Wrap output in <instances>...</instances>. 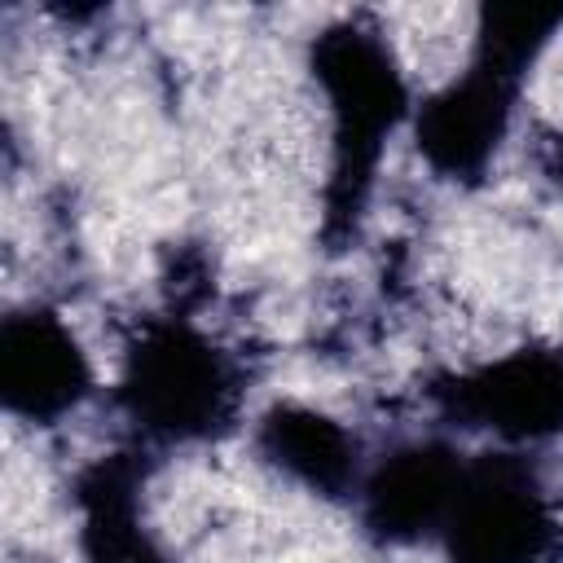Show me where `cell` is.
<instances>
[{
  "mask_svg": "<svg viewBox=\"0 0 563 563\" xmlns=\"http://www.w3.org/2000/svg\"><path fill=\"white\" fill-rule=\"evenodd\" d=\"M79 541L88 563H172L163 545L141 523L136 466L123 457H101L79 475Z\"/></svg>",
  "mask_w": 563,
  "mask_h": 563,
  "instance_id": "obj_9",
  "label": "cell"
},
{
  "mask_svg": "<svg viewBox=\"0 0 563 563\" xmlns=\"http://www.w3.org/2000/svg\"><path fill=\"white\" fill-rule=\"evenodd\" d=\"M559 537V510L523 453H484L462 466L440 528L449 563H541Z\"/></svg>",
  "mask_w": 563,
  "mask_h": 563,
  "instance_id": "obj_3",
  "label": "cell"
},
{
  "mask_svg": "<svg viewBox=\"0 0 563 563\" xmlns=\"http://www.w3.org/2000/svg\"><path fill=\"white\" fill-rule=\"evenodd\" d=\"M255 449L273 471L330 501L356 497L365 475L356 435L312 405H273L255 427Z\"/></svg>",
  "mask_w": 563,
  "mask_h": 563,
  "instance_id": "obj_8",
  "label": "cell"
},
{
  "mask_svg": "<svg viewBox=\"0 0 563 563\" xmlns=\"http://www.w3.org/2000/svg\"><path fill=\"white\" fill-rule=\"evenodd\" d=\"M523 75L528 62L475 40L466 70L453 75L440 92H431L413 114L418 154L435 176L449 180L484 176L497 145L506 141Z\"/></svg>",
  "mask_w": 563,
  "mask_h": 563,
  "instance_id": "obj_4",
  "label": "cell"
},
{
  "mask_svg": "<svg viewBox=\"0 0 563 563\" xmlns=\"http://www.w3.org/2000/svg\"><path fill=\"white\" fill-rule=\"evenodd\" d=\"M238 396L233 361L189 321H150L123 352L119 405L150 440H211L233 422Z\"/></svg>",
  "mask_w": 563,
  "mask_h": 563,
  "instance_id": "obj_2",
  "label": "cell"
},
{
  "mask_svg": "<svg viewBox=\"0 0 563 563\" xmlns=\"http://www.w3.org/2000/svg\"><path fill=\"white\" fill-rule=\"evenodd\" d=\"M431 396L457 427L488 431L510 449L541 444L563 435V352L515 347L435 383Z\"/></svg>",
  "mask_w": 563,
  "mask_h": 563,
  "instance_id": "obj_5",
  "label": "cell"
},
{
  "mask_svg": "<svg viewBox=\"0 0 563 563\" xmlns=\"http://www.w3.org/2000/svg\"><path fill=\"white\" fill-rule=\"evenodd\" d=\"M88 356L62 317L22 308L0 321V396L13 418L57 422L88 396Z\"/></svg>",
  "mask_w": 563,
  "mask_h": 563,
  "instance_id": "obj_7",
  "label": "cell"
},
{
  "mask_svg": "<svg viewBox=\"0 0 563 563\" xmlns=\"http://www.w3.org/2000/svg\"><path fill=\"white\" fill-rule=\"evenodd\" d=\"M462 466L466 457L440 440L396 444L361 475V528L383 545H413L440 537Z\"/></svg>",
  "mask_w": 563,
  "mask_h": 563,
  "instance_id": "obj_6",
  "label": "cell"
},
{
  "mask_svg": "<svg viewBox=\"0 0 563 563\" xmlns=\"http://www.w3.org/2000/svg\"><path fill=\"white\" fill-rule=\"evenodd\" d=\"M312 79L330 114L325 233L343 242L374 194L387 136L400 128L409 92L391 44L365 22H339L312 40Z\"/></svg>",
  "mask_w": 563,
  "mask_h": 563,
  "instance_id": "obj_1",
  "label": "cell"
}]
</instances>
